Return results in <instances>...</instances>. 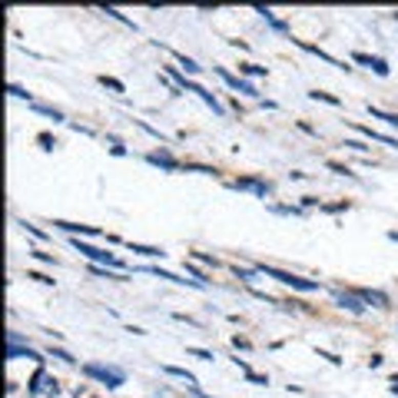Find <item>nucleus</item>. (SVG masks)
Segmentation results:
<instances>
[{
	"instance_id": "f03ea898",
	"label": "nucleus",
	"mask_w": 398,
	"mask_h": 398,
	"mask_svg": "<svg viewBox=\"0 0 398 398\" xmlns=\"http://www.w3.org/2000/svg\"><path fill=\"white\" fill-rule=\"evenodd\" d=\"M256 272H262V276L276 279V282H282V285H292V289H302V292H316V289H319V282H312V279H302V276H296V272L276 269V265H256Z\"/></svg>"
},
{
	"instance_id": "6ab92c4d",
	"label": "nucleus",
	"mask_w": 398,
	"mask_h": 398,
	"mask_svg": "<svg viewBox=\"0 0 398 398\" xmlns=\"http://www.w3.org/2000/svg\"><path fill=\"white\" fill-rule=\"evenodd\" d=\"M312 96V100H322V103H332V107H339V96H332V93H322V90H316V93H309Z\"/></svg>"
},
{
	"instance_id": "f3484780",
	"label": "nucleus",
	"mask_w": 398,
	"mask_h": 398,
	"mask_svg": "<svg viewBox=\"0 0 398 398\" xmlns=\"http://www.w3.org/2000/svg\"><path fill=\"white\" fill-rule=\"evenodd\" d=\"M173 57H176L179 64L186 67V73H199V70H202V67L196 64V60H190V57H186V53H179V50H173Z\"/></svg>"
},
{
	"instance_id": "20e7f679",
	"label": "nucleus",
	"mask_w": 398,
	"mask_h": 398,
	"mask_svg": "<svg viewBox=\"0 0 398 398\" xmlns=\"http://www.w3.org/2000/svg\"><path fill=\"white\" fill-rule=\"evenodd\" d=\"M170 76H173V80H176V83H179V87H183V90H190V93H199V100H202V103H209V107H213L216 113H222V107H219V103H216V96L209 93V90H202L199 83H190V80H186L183 73H176V70H173V67H170Z\"/></svg>"
},
{
	"instance_id": "ddd939ff",
	"label": "nucleus",
	"mask_w": 398,
	"mask_h": 398,
	"mask_svg": "<svg viewBox=\"0 0 398 398\" xmlns=\"http://www.w3.org/2000/svg\"><path fill=\"white\" fill-rule=\"evenodd\" d=\"M130 249H133V253H139V256H150V259H156V256H159V259H163V249H156V246H139V242H130Z\"/></svg>"
},
{
	"instance_id": "423d86ee",
	"label": "nucleus",
	"mask_w": 398,
	"mask_h": 398,
	"mask_svg": "<svg viewBox=\"0 0 398 398\" xmlns=\"http://www.w3.org/2000/svg\"><path fill=\"white\" fill-rule=\"evenodd\" d=\"M216 73H219V76H222V80H226V83H229V87H233V90H239V93H249V96H256V87H253V83H246V80H239V76L226 73V70H222V67H216Z\"/></svg>"
},
{
	"instance_id": "f8f14e48",
	"label": "nucleus",
	"mask_w": 398,
	"mask_h": 398,
	"mask_svg": "<svg viewBox=\"0 0 398 398\" xmlns=\"http://www.w3.org/2000/svg\"><path fill=\"white\" fill-rule=\"evenodd\" d=\"M362 133V136H368V139H375V143H385V146H395L398 150V139H392V136H385V133H375V130H368V127H355Z\"/></svg>"
},
{
	"instance_id": "6e6552de",
	"label": "nucleus",
	"mask_w": 398,
	"mask_h": 398,
	"mask_svg": "<svg viewBox=\"0 0 398 398\" xmlns=\"http://www.w3.org/2000/svg\"><path fill=\"white\" fill-rule=\"evenodd\" d=\"M53 226L64 229V233H70L73 239H76V233H80V236H100V229H93V226H80V222H64V219H57Z\"/></svg>"
},
{
	"instance_id": "4468645a",
	"label": "nucleus",
	"mask_w": 398,
	"mask_h": 398,
	"mask_svg": "<svg viewBox=\"0 0 398 398\" xmlns=\"http://www.w3.org/2000/svg\"><path fill=\"white\" fill-rule=\"evenodd\" d=\"M163 372H166V375H176V379H186L193 388H196V375H193V372H186V368H176V365H163Z\"/></svg>"
},
{
	"instance_id": "7ed1b4c3",
	"label": "nucleus",
	"mask_w": 398,
	"mask_h": 398,
	"mask_svg": "<svg viewBox=\"0 0 398 398\" xmlns=\"http://www.w3.org/2000/svg\"><path fill=\"white\" fill-rule=\"evenodd\" d=\"M73 242V249H80L87 259H93V262H103V265H110V269H123V262L116 259L113 253H103V249H93V246H87V242H80V236L76 239H70Z\"/></svg>"
},
{
	"instance_id": "bb28decb",
	"label": "nucleus",
	"mask_w": 398,
	"mask_h": 398,
	"mask_svg": "<svg viewBox=\"0 0 398 398\" xmlns=\"http://www.w3.org/2000/svg\"><path fill=\"white\" fill-rule=\"evenodd\" d=\"M236 276H239V279H246V282H253V279H256V272H253V269H239V265H236Z\"/></svg>"
},
{
	"instance_id": "9d476101",
	"label": "nucleus",
	"mask_w": 398,
	"mask_h": 398,
	"mask_svg": "<svg viewBox=\"0 0 398 398\" xmlns=\"http://www.w3.org/2000/svg\"><path fill=\"white\" fill-rule=\"evenodd\" d=\"M355 296H359L362 302H372V305H379V309H385V305H388V296H385V292H379V289H359Z\"/></svg>"
},
{
	"instance_id": "412c9836",
	"label": "nucleus",
	"mask_w": 398,
	"mask_h": 398,
	"mask_svg": "<svg viewBox=\"0 0 398 398\" xmlns=\"http://www.w3.org/2000/svg\"><path fill=\"white\" fill-rule=\"evenodd\" d=\"M100 83H103V87H110V90H116V93H123V90H127L120 80H113V76H100Z\"/></svg>"
},
{
	"instance_id": "2eb2a0df",
	"label": "nucleus",
	"mask_w": 398,
	"mask_h": 398,
	"mask_svg": "<svg viewBox=\"0 0 398 398\" xmlns=\"http://www.w3.org/2000/svg\"><path fill=\"white\" fill-rule=\"evenodd\" d=\"M368 113L375 116V120H385L388 127H398V113H385V110H379V107H372V103H368Z\"/></svg>"
},
{
	"instance_id": "cd10ccee",
	"label": "nucleus",
	"mask_w": 398,
	"mask_h": 398,
	"mask_svg": "<svg viewBox=\"0 0 398 398\" xmlns=\"http://www.w3.org/2000/svg\"><path fill=\"white\" fill-rule=\"evenodd\" d=\"M40 143H44V150H53V146H57V143L50 139V133H40Z\"/></svg>"
},
{
	"instance_id": "c756f323",
	"label": "nucleus",
	"mask_w": 398,
	"mask_h": 398,
	"mask_svg": "<svg viewBox=\"0 0 398 398\" xmlns=\"http://www.w3.org/2000/svg\"><path fill=\"white\" fill-rule=\"evenodd\" d=\"M388 239H395V242H398V229H392V233H388Z\"/></svg>"
},
{
	"instance_id": "393cba45",
	"label": "nucleus",
	"mask_w": 398,
	"mask_h": 398,
	"mask_svg": "<svg viewBox=\"0 0 398 398\" xmlns=\"http://www.w3.org/2000/svg\"><path fill=\"white\" fill-rule=\"evenodd\" d=\"M190 355H196L202 362H213V352H206V348H190Z\"/></svg>"
},
{
	"instance_id": "c85d7f7f",
	"label": "nucleus",
	"mask_w": 398,
	"mask_h": 398,
	"mask_svg": "<svg viewBox=\"0 0 398 398\" xmlns=\"http://www.w3.org/2000/svg\"><path fill=\"white\" fill-rule=\"evenodd\" d=\"M319 359H329L332 365H342V359H339V355H332V352H319Z\"/></svg>"
},
{
	"instance_id": "4be33fe9",
	"label": "nucleus",
	"mask_w": 398,
	"mask_h": 398,
	"mask_svg": "<svg viewBox=\"0 0 398 398\" xmlns=\"http://www.w3.org/2000/svg\"><path fill=\"white\" fill-rule=\"evenodd\" d=\"M242 73H249V76H262V73H265V67H259V64H242Z\"/></svg>"
},
{
	"instance_id": "dca6fc26",
	"label": "nucleus",
	"mask_w": 398,
	"mask_h": 398,
	"mask_svg": "<svg viewBox=\"0 0 398 398\" xmlns=\"http://www.w3.org/2000/svg\"><path fill=\"white\" fill-rule=\"evenodd\" d=\"M33 110H37V113H44V116H50L53 123H60L64 120V113H60V110H53V107H44V103H30Z\"/></svg>"
},
{
	"instance_id": "1a4fd4ad",
	"label": "nucleus",
	"mask_w": 398,
	"mask_h": 398,
	"mask_svg": "<svg viewBox=\"0 0 398 398\" xmlns=\"http://www.w3.org/2000/svg\"><path fill=\"white\" fill-rule=\"evenodd\" d=\"M352 60H355V64H365V67H372L379 76H388V64H385L382 57H368V53H355Z\"/></svg>"
},
{
	"instance_id": "0eeeda50",
	"label": "nucleus",
	"mask_w": 398,
	"mask_h": 398,
	"mask_svg": "<svg viewBox=\"0 0 398 398\" xmlns=\"http://www.w3.org/2000/svg\"><path fill=\"white\" fill-rule=\"evenodd\" d=\"M229 186H233V190H249L262 199H265V193H269V183H262V179H236V183H229Z\"/></svg>"
},
{
	"instance_id": "aec40b11",
	"label": "nucleus",
	"mask_w": 398,
	"mask_h": 398,
	"mask_svg": "<svg viewBox=\"0 0 398 398\" xmlns=\"http://www.w3.org/2000/svg\"><path fill=\"white\" fill-rule=\"evenodd\" d=\"M103 13H110L113 20H120V24H127V27H133V20H127V13H120L116 7H103Z\"/></svg>"
},
{
	"instance_id": "9b49d317",
	"label": "nucleus",
	"mask_w": 398,
	"mask_h": 398,
	"mask_svg": "<svg viewBox=\"0 0 398 398\" xmlns=\"http://www.w3.org/2000/svg\"><path fill=\"white\" fill-rule=\"evenodd\" d=\"M146 159H150L153 166H163V170H179V163H176V159H173L166 150H156V153H150Z\"/></svg>"
},
{
	"instance_id": "39448f33",
	"label": "nucleus",
	"mask_w": 398,
	"mask_h": 398,
	"mask_svg": "<svg viewBox=\"0 0 398 398\" xmlns=\"http://www.w3.org/2000/svg\"><path fill=\"white\" fill-rule=\"evenodd\" d=\"M335 302H339L342 309L355 312V316H362V309H365V305H362V299L355 296V292H335Z\"/></svg>"
},
{
	"instance_id": "5701e85b",
	"label": "nucleus",
	"mask_w": 398,
	"mask_h": 398,
	"mask_svg": "<svg viewBox=\"0 0 398 398\" xmlns=\"http://www.w3.org/2000/svg\"><path fill=\"white\" fill-rule=\"evenodd\" d=\"M10 96H17V100H30V93H27L24 87H17V83H10Z\"/></svg>"
},
{
	"instance_id": "7c9ffc66",
	"label": "nucleus",
	"mask_w": 398,
	"mask_h": 398,
	"mask_svg": "<svg viewBox=\"0 0 398 398\" xmlns=\"http://www.w3.org/2000/svg\"><path fill=\"white\" fill-rule=\"evenodd\" d=\"M392 385H398V375H395V379H392Z\"/></svg>"
},
{
	"instance_id": "f257e3e1",
	"label": "nucleus",
	"mask_w": 398,
	"mask_h": 398,
	"mask_svg": "<svg viewBox=\"0 0 398 398\" xmlns=\"http://www.w3.org/2000/svg\"><path fill=\"white\" fill-rule=\"evenodd\" d=\"M83 375L96 379L100 385H107V388H120L123 382H127V372H123V368H116V365H100V362H87V365H83Z\"/></svg>"
},
{
	"instance_id": "a211bd4d",
	"label": "nucleus",
	"mask_w": 398,
	"mask_h": 398,
	"mask_svg": "<svg viewBox=\"0 0 398 398\" xmlns=\"http://www.w3.org/2000/svg\"><path fill=\"white\" fill-rule=\"evenodd\" d=\"M47 355H53V359H60V362H67V365H76V359H73V355H70V352H64V348H47Z\"/></svg>"
},
{
	"instance_id": "b1692460",
	"label": "nucleus",
	"mask_w": 398,
	"mask_h": 398,
	"mask_svg": "<svg viewBox=\"0 0 398 398\" xmlns=\"http://www.w3.org/2000/svg\"><path fill=\"white\" fill-rule=\"evenodd\" d=\"M329 170H332V173H339V176H355V173L348 170V166H342V163H329Z\"/></svg>"
},
{
	"instance_id": "a878e982",
	"label": "nucleus",
	"mask_w": 398,
	"mask_h": 398,
	"mask_svg": "<svg viewBox=\"0 0 398 398\" xmlns=\"http://www.w3.org/2000/svg\"><path fill=\"white\" fill-rule=\"evenodd\" d=\"M20 226H24V229H27V233H30V236H37V239H47V236H44V233H40V229H37V226H33V222H20Z\"/></svg>"
}]
</instances>
